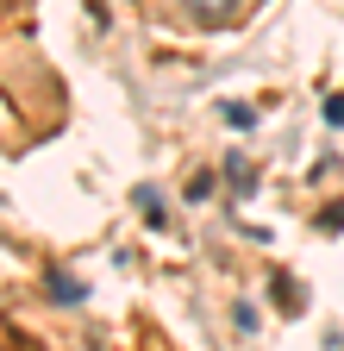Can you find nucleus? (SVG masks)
<instances>
[{
  "label": "nucleus",
  "mask_w": 344,
  "mask_h": 351,
  "mask_svg": "<svg viewBox=\"0 0 344 351\" xmlns=\"http://www.w3.org/2000/svg\"><path fill=\"white\" fill-rule=\"evenodd\" d=\"M182 7H188L194 25H226V19H238V0H182Z\"/></svg>",
  "instance_id": "f257e3e1"
},
{
  "label": "nucleus",
  "mask_w": 344,
  "mask_h": 351,
  "mask_svg": "<svg viewBox=\"0 0 344 351\" xmlns=\"http://www.w3.org/2000/svg\"><path fill=\"white\" fill-rule=\"evenodd\" d=\"M44 289H51V301H63V307H75L81 295H88V289H81V276H69V270H51Z\"/></svg>",
  "instance_id": "f03ea898"
},
{
  "label": "nucleus",
  "mask_w": 344,
  "mask_h": 351,
  "mask_svg": "<svg viewBox=\"0 0 344 351\" xmlns=\"http://www.w3.org/2000/svg\"><path fill=\"white\" fill-rule=\"evenodd\" d=\"M138 195V213H144V226H169V213H163V195L144 182V189H132Z\"/></svg>",
  "instance_id": "7ed1b4c3"
},
{
  "label": "nucleus",
  "mask_w": 344,
  "mask_h": 351,
  "mask_svg": "<svg viewBox=\"0 0 344 351\" xmlns=\"http://www.w3.org/2000/svg\"><path fill=\"white\" fill-rule=\"evenodd\" d=\"M226 182H232V195H250V189H256V169H250L244 157H226Z\"/></svg>",
  "instance_id": "20e7f679"
},
{
  "label": "nucleus",
  "mask_w": 344,
  "mask_h": 351,
  "mask_svg": "<svg viewBox=\"0 0 344 351\" xmlns=\"http://www.w3.org/2000/svg\"><path fill=\"white\" fill-rule=\"evenodd\" d=\"M226 125H232V132H244V125H256V113H250L244 101H232V107H226Z\"/></svg>",
  "instance_id": "39448f33"
},
{
  "label": "nucleus",
  "mask_w": 344,
  "mask_h": 351,
  "mask_svg": "<svg viewBox=\"0 0 344 351\" xmlns=\"http://www.w3.org/2000/svg\"><path fill=\"white\" fill-rule=\"evenodd\" d=\"M319 113H326V125H344V95H326Z\"/></svg>",
  "instance_id": "423d86ee"
},
{
  "label": "nucleus",
  "mask_w": 344,
  "mask_h": 351,
  "mask_svg": "<svg viewBox=\"0 0 344 351\" xmlns=\"http://www.w3.org/2000/svg\"><path fill=\"white\" fill-rule=\"evenodd\" d=\"M188 201H213V176H194V182H188Z\"/></svg>",
  "instance_id": "0eeeda50"
}]
</instances>
